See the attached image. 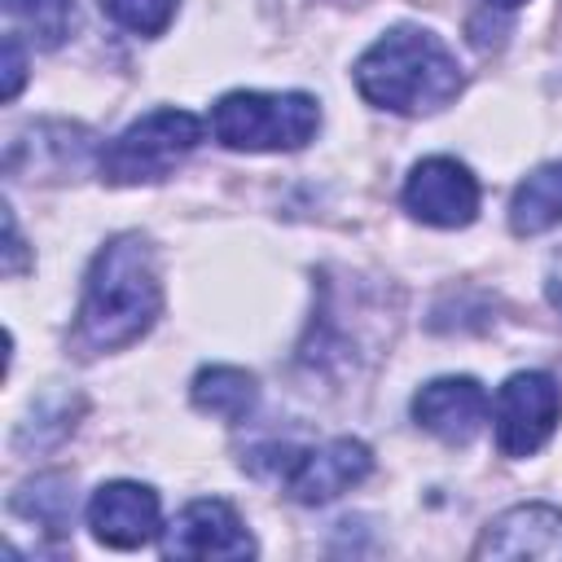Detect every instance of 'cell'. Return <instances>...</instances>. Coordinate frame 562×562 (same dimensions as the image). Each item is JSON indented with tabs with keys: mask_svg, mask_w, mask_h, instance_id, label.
I'll use <instances>...</instances> for the list:
<instances>
[{
	"mask_svg": "<svg viewBox=\"0 0 562 562\" xmlns=\"http://www.w3.org/2000/svg\"><path fill=\"white\" fill-rule=\"evenodd\" d=\"M356 88L369 105L395 114H430L461 88V66L448 44L422 26H395L356 61Z\"/></svg>",
	"mask_w": 562,
	"mask_h": 562,
	"instance_id": "obj_2",
	"label": "cell"
},
{
	"mask_svg": "<svg viewBox=\"0 0 562 562\" xmlns=\"http://www.w3.org/2000/svg\"><path fill=\"white\" fill-rule=\"evenodd\" d=\"M4 237H9V246H4V272L9 277H18L22 272V237H18V220H13V211H4Z\"/></svg>",
	"mask_w": 562,
	"mask_h": 562,
	"instance_id": "obj_18",
	"label": "cell"
},
{
	"mask_svg": "<svg viewBox=\"0 0 562 562\" xmlns=\"http://www.w3.org/2000/svg\"><path fill=\"white\" fill-rule=\"evenodd\" d=\"M549 299H553V307L562 312V281H553V285H549Z\"/></svg>",
	"mask_w": 562,
	"mask_h": 562,
	"instance_id": "obj_19",
	"label": "cell"
},
{
	"mask_svg": "<svg viewBox=\"0 0 562 562\" xmlns=\"http://www.w3.org/2000/svg\"><path fill=\"white\" fill-rule=\"evenodd\" d=\"M88 527L110 549H140L158 536V492L132 479L101 483L88 501Z\"/></svg>",
	"mask_w": 562,
	"mask_h": 562,
	"instance_id": "obj_9",
	"label": "cell"
},
{
	"mask_svg": "<svg viewBox=\"0 0 562 562\" xmlns=\"http://www.w3.org/2000/svg\"><path fill=\"white\" fill-rule=\"evenodd\" d=\"M562 417V386L553 373H514L496 391V448L505 457H531L544 448Z\"/></svg>",
	"mask_w": 562,
	"mask_h": 562,
	"instance_id": "obj_5",
	"label": "cell"
},
{
	"mask_svg": "<svg viewBox=\"0 0 562 562\" xmlns=\"http://www.w3.org/2000/svg\"><path fill=\"white\" fill-rule=\"evenodd\" d=\"M13 514L31 518L35 527L44 531H66L70 522V509H75V492H70V479L66 474H40L35 483H26L22 492H13Z\"/></svg>",
	"mask_w": 562,
	"mask_h": 562,
	"instance_id": "obj_14",
	"label": "cell"
},
{
	"mask_svg": "<svg viewBox=\"0 0 562 562\" xmlns=\"http://www.w3.org/2000/svg\"><path fill=\"white\" fill-rule=\"evenodd\" d=\"M162 312V281L154 263V246L140 233L110 237L83 281L75 338L88 351H119L149 334Z\"/></svg>",
	"mask_w": 562,
	"mask_h": 562,
	"instance_id": "obj_1",
	"label": "cell"
},
{
	"mask_svg": "<svg viewBox=\"0 0 562 562\" xmlns=\"http://www.w3.org/2000/svg\"><path fill=\"white\" fill-rule=\"evenodd\" d=\"M487 4H501V9H514V4H522V0H487Z\"/></svg>",
	"mask_w": 562,
	"mask_h": 562,
	"instance_id": "obj_20",
	"label": "cell"
},
{
	"mask_svg": "<svg viewBox=\"0 0 562 562\" xmlns=\"http://www.w3.org/2000/svg\"><path fill=\"white\" fill-rule=\"evenodd\" d=\"M373 470V452L360 439H329L321 448H307L285 470V487L299 505H325L342 492H351Z\"/></svg>",
	"mask_w": 562,
	"mask_h": 562,
	"instance_id": "obj_8",
	"label": "cell"
},
{
	"mask_svg": "<svg viewBox=\"0 0 562 562\" xmlns=\"http://www.w3.org/2000/svg\"><path fill=\"white\" fill-rule=\"evenodd\" d=\"M474 558H544L562 562V509L514 505L492 518L474 544Z\"/></svg>",
	"mask_w": 562,
	"mask_h": 562,
	"instance_id": "obj_11",
	"label": "cell"
},
{
	"mask_svg": "<svg viewBox=\"0 0 562 562\" xmlns=\"http://www.w3.org/2000/svg\"><path fill=\"white\" fill-rule=\"evenodd\" d=\"M4 9L44 48H57L70 35V26H75V4L70 0H4Z\"/></svg>",
	"mask_w": 562,
	"mask_h": 562,
	"instance_id": "obj_15",
	"label": "cell"
},
{
	"mask_svg": "<svg viewBox=\"0 0 562 562\" xmlns=\"http://www.w3.org/2000/svg\"><path fill=\"white\" fill-rule=\"evenodd\" d=\"M321 127V105L307 92H224L211 110V132L228 149L268 154L303 149Z\"/></svg>",
	"mask_w": 562,
	"mask_h": 562,
	"instance_id": "obj_3",
	"label": "cell"
},
{
	"mask_svg": "<svg viewBox=\"0 0 562 562\" xmlns=\"http://www.w3.org/2000/svg\"><path fill=\"white\" fill-rule=\"evenodd\" d=\"M101 9L132 35H162L176 18V0H101Z\"/></svg>",
	"mask_w": 562,
	"mask_h": 562,
	"instance_id": "obj_16",
	"label": "cell"
},
{
	"mask_svg": "<svg viewBox=\"0 0 562 562\" xmlns=\"http://www.w3.org/2000/svg\"><path fill=\"white\" fill-rule=\"evenodd\" d=\"M202 140V123L189 110H149L101 149L105 184H149L184 162Z\"/></svg>",
	"mask_w": 562,
	"mask_h": 562,
	"instance_id": "obj_4",
	"label": "cell"
},
{
	"mask_svg": "<svg viewBox=\"0 0 562 562\" xmlns=\"http://www.w3.org/2000/svg\"><path fill=\"white\" fill-rule=\"evenodd\" d=\"M509 224L518 237L544 233L553 224H562V162H544L536 167L509 198Z\"/></svg>",
	"mask_w": 562,
	"mask_h": 562,
	"instance_id": "obj_12",
	"label": "cell"
},
{
	"mask_svg": "<svg viewBox=\"0 0 562 562\" xmlns=\"http://www.w3.org/2000/svg\"><path fill=\"white\" fill-rule=\"evenodd\" d=\"M193 404L211 417H224V422H246L259 404V386L246 369H233V364H206L198 369L193 378Z\"/></svg>",
	"mask_w": 562,
	"mask_h": 562,
	"instance_id": "obj_13",
	"label": "cell"
},
{
	"mask_svg": "<svg viewBox=\"0 0 562 562\" xmlns=\"http://www.w3.org/2000/svg\"><path fill=\"white\" fill-rule=\"evenodd\" d=\"M22 75H26V61H22V44H18V35L9 31V35H4V88H0V97H4V101H13V97H18V88H22Z\"/></svg>",
	"mask_w": 562,
	"mask_h": 562,
	"instance_id": "obj_17",
	"label": "cell"
},
{
	"mask_svg": "<svg viewBox=\"0 0 562 562\" xmlns=\"http://www.w3.org/2000/svg\"><path fill=\"white\" fill-rule=\"evenodd\" d=\"M162 553L167 558H250L255 540L228 501L202 496L176 514V522L162 536Z\"/></svg>",
	"mask_w": 562,
	"mask_h": 562,
	"instance_id": "obj_7",
	"label": "cell"
},
{
	"mask_svg": "<svg viewBox=\"0 0 562 562\" xmlns=\"http://www.w3.org/2000/svg\"><path fill=\"white\" fill-rule=\"evenodd\" d=\"M413 417L443 443H470L487 422V391L474 378H435L413 395Z\"/></svg>",
	"mask_w": 562,
	"mask_h": 562,
	"instance_id": "obj_10",
	"label": "cell"
},
{
	"mask_svg": "<svg viewBox=\"0 0 562 562\" xmlns=\"http://www.w3.org/2000/svg\"><path fill=\"white\" fill-rule=\"evenodd\" d=\"M404 206L408 215H417L422 224H435V228H461L474 220L479 211V180L470 176L465 162L457 158H422L413 171H408V184H404Z\"/></svg>",
	"mask_w": 562,
	"mask_h": 562,
	"instance_id": "obj_6",
	"label": "cell"
}]
</instances>
